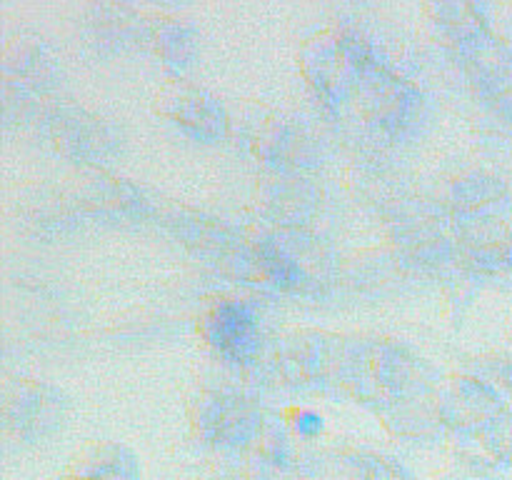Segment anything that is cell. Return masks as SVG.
Returning <instances> with one entry per match:
<instances>
[{
	"instance_id": "d6986e66",
	"label": "cell",
	"mask_w": 512,
	"mask_h": 480,
	"mask_svg": "<svg viewBox=\"0 0 512 480\" xmlns=\"http://www.w3.org/2000/svg\"><path fill=\"white\" fill-rule=\"evenodd\" d=\"M288 425L295 435H300V438H315V435L323 430V415H318L315 410L308 408L295 410L288 418Z\"/></svg>"
},
{
	"instance_id": "5bb4252c",
	"label": "cell",
	"mask_w": 512,
	"mask_h": 480,
	"mask_svg": "<svg viewBox=\"0 0 512 480\" xmlns=\"http://www.w3.org/2000/svg\"><path fill=\"white\" fill-rule=\"evenodd\" d=\"M75 470L85 480H130L135 475V458L123 445L95 440L75 458Z\"/></svg>"
},
{
	"instance_id": "8992f818",
	"label": "cell",
	"mask_w": 512,
	"mask_h": 480,
	"mask_svg": "<svg viewBox=\"0 0 512 480\" xmlns=\"http://www.w3.org/2000/svg\"><path fill=\"white\" fill-rule=\"evenodd\" d=\"M453 243L478 273L512 275V225L503 215H455Z\"/></svg>"
},
{
	"instance_id": "7c38bea8",
	"label": "cell",
	"mask_w": 512,
	"mask_h": 480,
	"mask_svg": "<svg viewBox=\"0 0 512 480\" xmlns=\"http://www.w3.org/2000/svg\"><path fill=\"white\" fill-rule=\"evenodd\" d=\"M508 200L510 188L503 178L485 170H470L468 175L450 180L445 203L455 215H500V208L508 205Z\"/></svg>"
},
{
	"instance_id": "6da1fadb",
	"label": "cell",
	"mask_w": 512,
	"mask_h": 480,
	"mask_svg": "<svg viewBox=\"0 0 512 480\" xmlns=\"http://www.w3.org/2000/svg\"><path fill=\"white\" fill-rule=\"evenodd\" d=\"M340 385L378 413L435 390L428 365L393 340H350Z\"/></svg>"
},
{
	"instance_id": "3957f363",
	"label": "cell",
	"mask_w": 512,
	"mask_h": 480,
	"mask_svg": "<svg viewBox=\"0 0 512 480\" xmlns=\"http://www.w3.org/2000/svg\"><path fill=\"white\" fill-rule=\"evenodd\" d=\"M435 403L445 425L478 435L510 408L508 398L480 375H453L435 385Z\"/></svg>"
},
{
	"instance_id": "7a4b0ae2",
	"label": "cell",
	"mask_w": 512,
	"mask_h": 480,
	"mask_svg": "<svg viewBox=\"0 0 512 480\" xmlns=\"http://www.w3.org/2000/svg\"><path fill=\"white\" fill-rule=\"evenodd\" d=\"M190 420L203 438L218 445H245L260 438L263 418L248 400L230 388H205L190 400Z\"/></svg>"
},
{
	"instance_id": "ac0fdd59",
	"label": "cell",
	"mask_w": 512,
	"mask_h": 480,
	"mask_svg": "<svg viewBox=\"0 0 512 480\" xmlns=\"http://www.w3.org/2000/svg\"><path fill=\"white\" fill-rule=\"evenodd\" d=\"M475 375L493 383L505 398H512V345L508 350H498V353L480 360V368Z\"/></svg>"
},
{
	"instance_id": "44dd1931",
	"label": "cell",
	"mask_w": 512,
	"mask_h": 480,
	"mask_svg": "<svg viewBox=\"0 0 512 480\" xmlns=\"http://www.w3.org/2000/svg\"><path fill=\"white\" fill-rule=\"evenodd\" d=\"M510 333H512V320H510Z\"/></svg>"
},
{
	"instance_id": "2e32d148",
	"label": "cell",
	"mask_w": 512,
	"mask_h": 480,
	"mask_svg": "<svg viewBox=\"0 0 512 480\" xmlns=\"http://www.w3.org/2000/svg\"><path fill=\"white\" fill-rule=\"evenodd\" d=\"M155 45H158V53L163 55L168 65H188L193 58V35L190 28L183 23H175V20H165L163 25H158L153 33Z\"/></svg>"
},
{
	"instance_id": "30bf717a",
	"label": "cell",
	"mask_w": 512,
	"mask_h": 480,
	"mask_svg": "<svg viewBox=\"0 0 512 480\" xmlns=\"http://www.w3.org/2000/svg\"><path fill=\"white\" fill-rule=\"evenodd\" d=\"M318 195L300 175L278 173L260 190L258 208L280 228H300L315 210Z\"/></svg>"
},
{
	"instance_id": "ba28073f",
	"label": "cell",
	"mask_w": 512,
	"mask_h": 480,
	"mask_svg": "<svg viewBox=\"0 0 512 480\" xmlns=\"http://www.w3.org/2000/svg\"><path fill=\"white\" fill-rule=\"evenodd\" d=\"M200 335L220 358L243 363L258 350V318L243 300L218 298L200 315Z\"/></svg>"
},
{
	"instance_id": "8fae6325",
	"label": "cell",
	"mask_w": 512,
	"mask_h": 480,
	"mask_svg": "<svg viewBox=\"0 0 512 480\" xmlns=\"http://www.w3.org/2000/svg\"><path fill=\"white\" fill-rule=\"evenodd\" d=\"M248 135L253 153L278 170L300 165V158L305 155V143H308L303 130L295 128L290 120L280 118V115L250 120Z\"/></svg>"
},
{
	"instance_id": "9c48e42d",
	"label": "cell",
	"mask_w": 512,
	"mask_h": 480,
	"mask_svg": "<svg viewBox=\"0 0 512 480\" xmlns=\"http://www.w3.org/2000/svg\"><path fill=\"white\" fill-rule=\"evenodd\" d=\"M63 395L45 383L35 380H18L5 388L3 420L10 433L20 438L48 433L58 423H63Z\"/></svg>"
},
{
	"instance_id": "9a60e30c",
	"label": "cell",
	"mask_w": 512,
	"mask_h": 480,
	"mask_svg": "<svg viewBox=\"0 0 512 480\" xmlns=\"http://www.w3.org/2000/svg\"><path fill=\"white\" fill-rule=\"evenodd\" d=\"M3 70L8 75V80L23 78L25 83H30L33 75H40V78L48 75L50 58L45 55L43 43H30V40L18 38L5 48Z\"/></svg>"
},
{
	"instance_id": "277c9868",
	"label": "cell",
	"mask_w": 512,
	"mask_h": 480,
	"mask_svg": "<svg viewBox=\"0 0 512 480\" xmlns=\"http://www.w3.org/2000/svg\"><path fill=\"white\" fill-rule=\"evenodd\" d=\"M350 340L338 335L303 330L290 338L278 350V363L285 378L300 385H340L345 360H348Z\"/></svg>"
},
{
	"instance_id": "4fadbf2b",
	"label": "cell",
	"mask_w": 512,
	"mask_h": 480,
	"mask_svg": "<svg viewBox=\"0 0 512 480\" xmlns=\"http://www.w3.org/2000/svg\"><path fill=\"white\" fill-rule=\"evenodd\" d=\"M380 418L385 420V425L393 433L410 435V438L433 435L445 428L438 403H435V390L428 395H418V398L403 400V403H395L390 408L380 410Z\"/></svg>"
},
{
	"instance_id": "52a82bcc",
	"label": "cell",
	"mask_w": 512,
	"mask_h": 480,
	"mask_svg": "<svg viewBox=\"0 0 512 480\" xmlns=\"http://www.w3.org/2000/svg\"><path fill=\"white\" fill-rule=\"evenodd\" d=\"M155 110L173 125H178L183 133L205 140V143H215L228 133V115H225L220 100L183 78L170 80L160 90L155 98Z\"/></svg>"
},
{
	"instance_id": "5b68a950",
	"label": "cell",
	"mask_w": 512,
	"mask_h": 480,
	"mask_svg": "<svg viewBox=\"0 0 512 480\" xmlns=\"http://www.w3.org/2000/svg\"><path fill=\"white\" fill-rule=\"evenodd\" d=\"M365 120L383 133H405L423 118V95L408 80L388 70H373L358 85Z\"/></svg>"
},
{
	"instance_id": "e0dca14e",
	"label": "cell",
	"mask_w": 512,
	"mask_h": 480,
	"mask_svg": "<svg viewBox=\"0 0 512 480\" xmlns=\"http://www.w3.org/2000/svg\"><path fill=\"white\" fill-rule=\"evenodd\" d=\"M478 438L488 445L495 458L512 463V405L505 413H500L483 433H478Z\"/></svg>"
},
{
	"instance_id": "ffe728a7",
	"label": "cell",
	"mask_w": 512,
	"mask_h": 480,
	"mask_svg": "<svg viewBox=\"0 0 512 480\" xmlns=\"http://www.w3.org/2000/svg\"><path fill=\"white\" fill-rule=\"evenodd\" d=\"M490 23L495 25V38L503 40L505 45L512 50V5H505V8L498 10V18H493Z\"/></svg>"
}]
</instances>
